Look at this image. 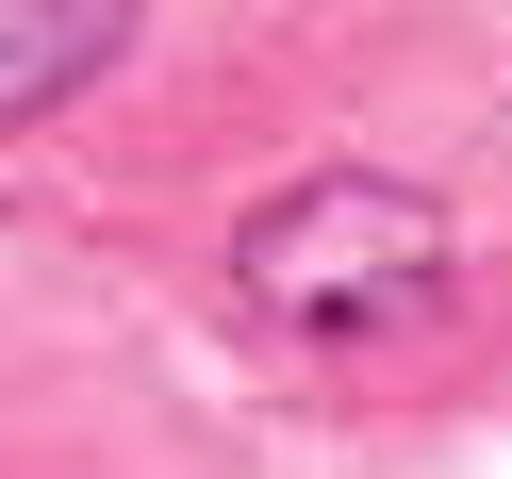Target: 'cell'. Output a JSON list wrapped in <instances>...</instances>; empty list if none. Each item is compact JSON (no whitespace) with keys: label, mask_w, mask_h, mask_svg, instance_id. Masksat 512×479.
<instances>
[{"label":"cell","mask_w":512,"mask_h":479,"mask_svg":"<svg viewBox=\"0 0 512 479\" xmlns=\"http://www.w3.org/2000/svg\"><path fill=\"white\" fill-rule=\"evenodd\" d=\"M116 50H133V0H0V133L83 100Z\"/></svg>","instance_id":"2"},{"label":"cell","mask_w":512,"mask_h":479,"mask_svg":"<svg viewBox=\"0 0 512 479\" xmlns=\"http://www.w3.org/2000/svg\"><path fill=\"white\" fill-rule=\"evenodd\" d=\"M446 281H463L446 199L430 182H380V166H314V182H281L232 232V298L265 331H298V347H380L413 314H446Z\"/></svg>","instance_id":"1"}]
</instances>
